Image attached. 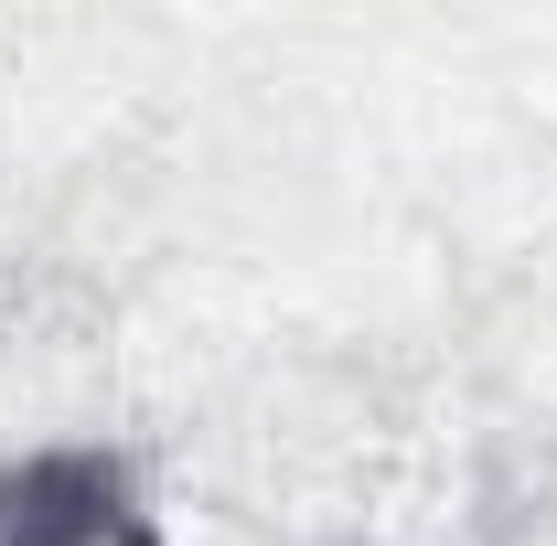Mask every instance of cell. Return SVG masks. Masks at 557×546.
Masks as SVG:
<instances>
[{
  "mask_svg": "<svg viewBox=\"0 0 557 546\" xmlns=\"http://www.w3.org/2000/svg\"><path fill=\"white\" fill-rule=\"evenodd\" d=\"M0 546H161L139 461L108 439H44L0 461Z\"/></svg>",
  "mask_w": 557,
  "mask_h": 546,
  "instance_id": "cell-1",
  "label": "cell"
}]
</instances>
